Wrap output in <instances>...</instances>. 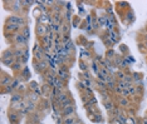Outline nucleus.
Listing matches in <instances>:
<instances>
[{
  "instance_id": "nucleus-38",
  "label": "nucleus",
  "mask_w": 147,
  "mask_h": 124,
  "mask_svg": "<svg viewBox=\"0 0 147 124\" xmlns=\"http://www.w3.org/2000/svg\"><path fill=\"white\" fill-rule=\"evenodd\" d=\"M111 124H122V123H121L118 119L116 118V119H111Z\"/></svg>"
},
{
  "instance_id": "nucleus-37",
  "label": "nucleus",
  "mask_w": 147,
  "mask_h": 124,
  "mask_svg": "<svg viewBox=\"0 0 147 124\" xmlns=\"http://www.w3.org/2000/svg\"><path fill=\"white\" fill-rule=\"evenodd\" d=\"M32 3H33V1H24V0H23V1H22V4H23V6H24V8H28V6L30 5Z\"/></svg>"
},
{
  "instance_id": "nucleus-17",
  "label": "nucleus",
  "mask_w": 147,
  "mask_h": 124,
  "mask_svg": "<svg viewBox=\"0 0 147 124\" xmlns=\"http://www.w3.org/2000/svg\"><path fill=\"white\" fill-rule=\"evenodd\" d=\"M23 65H24L23 63H20V62H15V63H14V65L11 66V70L15 73V74H18V75H19V74H20L22 70L24 69V66H23Z\"/></svg>"
},
{
  "instance_id": "nucleus-35",
  "label": "nucleus",
  "mask_w": 147,
  "mask_h": 124,
  "mask_svg": "<svg viewBox=\"0 0 147 124\" xmlns=\"http://www.w3.org/2000/svg\"><path fill=\"white\" fill-rule=\"evenodd\" d=\"M122 97H125V98H128V97H131V94H129V90L128 89H123Z\"/></svg>"
},
{
  "instance_id": "nucleus-16",
  "label": "nucleus",
  "mask_w": 147,
  "mask_h": 124,
  "mask_svg": "<svg viewBox=\"0 0 147 124\" xmlns=\"http://www.w3.org/2000/svg\"><path fill=\"white\" fill-rule=\"evenodd\" d=\"M29 90H30V92L36 93L38 95H42V89L39 88V85L36 84L35 82H30V83H29Z\"/></svg>"
},
{
  "instance_id": "nucleus-32",
  "label": "nucleus",
  "mask_w": 147,
  "mask_h": 124,
  "mask_svg": "<svg viewBox=\"0 0 147 124\" xmlns=\"http://www.w3.org/2000/svg\"><path fill=\"white\" fill-rule=\"evenodd\" d=\"M117 5H118V9H119V8H125L126 10H128V4H127L126 1H121V3H117Z\"/></svg>"
},
{
  "instance_id": "nucleus-27",
  "label": "nucleus",
  "mask_w": 147,
  "mask_h": 124,
  "mask_svg": "<svg viewBox=\"0 0 147 124\" xmlns=\"http://www.w3.org/2000/svg\"><path fill=\"white\" fill-rule=\"evenodd\" d=\"M77 122V118L74 115L68 117V118H63V124H74Z\"/></svg>"
},
{
  "instance_id": "nucleus-5",
  "label": "nucleus",
  "mask_w": 147,
  "mask_h": 124,
  "mask_svg": "<svg viewBox=\"0 0 147 124\" xmlns=\"http://www.w3.org/2000/svg\"><path fill=\"white\" fill-rule=\"evenodd\" d=\"M45 55H47V53L44 48L40 44H36L34 46V60L35 62H42V60L45 59Z\"/></svg>"
},
{
  "instance_id": "nucleus-4",
  "label": "nucleus",
  "mask_w": 147,
  "mask_h": 124,
  "mask_svg": "<svg viewBox=\"0 0 147 124\" xmlns=\"http://www.w3.org/2000/svg\"><path fill=\"white\" fill-rule=\"evenodd\" d=\"M8 4H9V9L14 13V15H22L23 8H24L22 1H19V0H13V1H9Z\"/></svg>"
},
{
  "instance_id": "nucleus-29",
  "label": "nucleus",
  "mask_w": 147,
  "mask_h": 124,
  "mask_svg": "<svg viewBox=\"0 0 147 124\" xmlns=\"http://www.w3.org/2000/svg\"><path fill=\"white\" fill-rule=\"evenodd\" d=\"M20 33H22V34L25 36L26 39L29 40V36H30V32H29V28H28V26H25V28H23Z\"/></svg>"
},
{
  "instance_id": "nucleus-9",
  "label": "nucleus",
  "mask_w": 147,
  "mask_h": 124,
  "mask_svg": "<svg viewBox=\"0 0 147 124\" xmlns=\"http://www.w3.org/2000/svg\"><path fill=\"white\" fill-rule=\"evenodd\" d=\"M35 33H36V35H38V39H42V38H44V36H47V34L49 33V29L47 25H43V24H39L38 23L35 26Z\"/></svg>"
},
{
  "instance_id": "nucleus-36",
  "label": "nucleus",
  "mask_w": 147,
  "mask_h": 124,
  "mask_svg": "<svg viewBox=\"0 0 147 124\" xmlns=\"http://www.w3.org/2000/svg\"><path fill=\"white\" fill-rule=\"evenodd\" d=\"M138 49L141 50L142 53H145V54L147 53V50H146V48H145V45H143V43H141V44H138Z\"/></svg>"
},
{
  "instance_id": "nucleus-40",
  "label": "nucleus",
  "mask_w": 147,
  "mask_h": 124,
  "mask_svg": "<svg viewBox=\"0 0 147 124\" xmlns=\"http://www.w3.org/2000/svg\"><path fill=\"white\" fill-rule=\"evenodd\" d=\"M141 124H147V117H145V118L141 120Z\"/></svg>"
},
{
  "instance_id": "nucleus-25",
  "label": "nucleus",
  "mask_w": 147,
  "mask_h": 124,
  "mask_svg": "<svg viewBox=\"0 0 147 124\" xmlns=\"http://www.w3.org/2000/svg\"><path fill=\"white\" fill-rule=\"evenodd\" d=\"M63 48L65 49V52L68 53V54H72L73 50H74V46H73L72 42H68V43H65V44H63Z\"/></svg>"
},
{
  "instance_id": "nucleus-19",
  "label": "nucleus",
  "mask_w": 147,
  "mask_h": 124,
  "mask_svg": "<svg viewBox=\"0 0 147 124\" xmlns=\"http://www.w3.org/2000/svg\"><path fill=\"white\" fill-rule=\"evenodd\" d=\"M108 113H109V115H111V119H116V118H118L119 113H121V108H119L118 105H116L115 108H113L111 112H108Z\"/></svg>"
},
{
  "instance_id": "nucleus-8",
  "label": "nucleus",
  "mask_w": 147,
  "mask_h": 124,
  "mask_svg": "<svg viewBox=\"0 0 147 124\" xmlns=\"http://www.w3.org/2000/svg\"><path fill=\"white\" fill-rule=\"evenodd\" d=\"M8 118H9V122H10L11 124H19L20 120H22V113L10 109L9 113H8Z\"/></svg>"
},
{
  "instance_id": "nucleus-33",
  "label": "nucleus",
  "mask_w": 147,
  "mask_h": 124,
  "mask_svg": "<svg viewBox=\"0 0 147 124\" xmlns=\"http://www.w3.org/2000/svg\"><path fill=\"white\" fill-rule=\"evenodd\" d=\"M96 104H97V99L94 98V97H92V98L89 99V102L86 104V107H87V105H96Z\"/></svg>"
},
{
  "instance_id": "nucleus-43",
  "label": "nucleus",
  "mask_w": 147,
  "mask_h": 124,
  "mask_svg": "<svg viewBox=\"0 0 147 124\" xmlns=\"http://www.w3.org/2000/svg\"><path fill=\"white\" fill-rule=\"evenodd\" d=\"M28 124H38V123H33V122H28Z\"/></svg>"
},
{
  "instance_id": "nucleus-23",
  "label": "nucleus",
  "mask_w": 147,
  "mask_h": 124,
  "mask_svg": "<svg viewBox=\"0 0 147 124\" xmlns=\"http://www.w3.org/2000/svg\"><path fill=\"white\" fill-rule=\"evenodd\" d=\"M69 30H71V26H69V23L64 20L62 23V34H69Z\"/></svg>"
},
{
  "instance_id": "nucleus-7",
  "label": "nucleus",
  "mask_w": 147,
  "mask_h": 124,
  "mask_svg": "<svg viewBox=\"0 0 147 124\" xmlns=\"http://www.w3.org/2000/svg\"><path fill=\"white\" fill-rule=\"evenodd\" d=\"M34 66H35L36 72H39L40 74H44L47 70H49V62L47 59L42 60V62H35L34 60Z\"/></svg>"
},
{
  "instance_id": "nucleus-2",
  "label": "nucleus",
  "mask_w": 147,
  "mask_h": 124,
  "mask_svg": "<svg viewBox=\"0 0 147 124\" xmlns=\"http://www.w3.org/2000/svg\"><path fill=\"white\" fill-rule=\"evenodd\" d=\"M5 24H13V25H18V26H20V28H25L26 26V19L24 18L23 15H10V16H8L5 20Z\"/></svg>"
},
{
  "instance_id": "nucleus-24",
  "label": "nucleus",
  "mask_w": 147,
  "mask_h": 124,
  "mask_svg": "<svg viewBox=\"0 0 147 124\" xmlns=\"http://www.w3.org/2000/svg\"><path fill=\"white\" fill-rule=\"evenodd\" d=\"M107 23H108V15L98 16V24H99V26H107Z\"/></svg>"
},
{
  "instance_id": "nucleus-10",
  "label": "nucleus",
  "mask_w": 147,
  "mask_h": 124,
  "mask_svg": "<svg viewBox=\"0 0 147 124\" xmlns=\"http://www.w3.org/2000/svg\"><path fill=\"white\" fill-rule=\"evenodd\" d=\"M69 98H71V94H69L68 92H65V90H64V92H61V93H59L58 97H57V98L54 99V102H55V104L58 105V107H61L63 103H64L65 100H68Z\"/></svg>"
},
{
  "instance_id": "nucleus-30",
  "label": "nucleus",
  "mask_w": 147,
  "mask_h": 124,
  "mask_svg": "<svg viewBox=\"0 0 147 124\" xmlns=\"http://www.w3.org/2000/svg\"><path fill=\"white\" fill-rule=\"evenodd\" d=\"M122 92H123V89L121 88V86H118V85H116L115 90H113V93H115L116 95H122Z\"/></svg>"
},
{
  "instance_id": "nucleus-39",
  "label": "nucleus",
  "mask_w": 147,
  "mask_h": 124,
  "mask_svg": "<svg viewBox=\"0 0 147 124\" xmlns=\"http://www.w3.org/2000/svg\"><path fill=\"white\" fill-rule=\"evenodd\" d=\"M142 40H146L147 42V33H143L142 34Z\"/></svg>"
},
{
  "instance_id": "nucleus-12",
  "label": "nucleus",
  "mask_w": 147,
  "mask_h": 124,
  "mask_svg": "<svg viewBox=\"0 0 147 124\" xmlns=\"http://www.w3.org/2000/svg\"><path fill=\"white\" fill-rule=\"evenodd\" d=\"M13 79H14V78H11L10 75L5 74V73H1V80H0V84H1V88H6V86H9V85L11 84Z\"/></svg>"
},
{
  "instance_id": "nucleus-41",
  "label": "nucleus",
  "mask_w": 147,
  "mask_h": 124,
  "mask_svg": "<svg viewBox=\"0 0 147 124\" xmlns=\"http://www.w3.org/2000/svg\"><path fill=\"white\" fill-rule=\"evenodd\" d=\"M142 43H143V45H145V48L147 50V42H146V40H142Z\"/></svg>"
},
{
  "instance_id": "nucleus-26",
  "label": "nucleus",
  "mask_w": 147,
  "mask_h": 124,
  "mask_svg": "<svg viewBox=\"0 0 147 124\" xmlns=\"http://www.w3.org/2000/svg\"><path fill=\"white\" fill-rule=\"evenodd\" d=\"M39 97L40 95H38L36 93H34V92H29V94H28V100H30V102H33V103H36L39 100Z\"/></svg>"
},
{
  "instance_id": "nucleus-6",
  "label": "nucleus",
  "mask_w": 147,
  "mask_h": 124,
  "mask_svg": "<svg viewBox=\"0 0 147 124\" xmlns=\"http://www.w3.org/2000/svg\"><path fill=\"white\" fill-rule=\"evenodd\" d=\"M57 76H58L59 79H62V80H64V82H67V80L69 79V69H68V65L64 64V65L58 66V70H57Z\"/></svg>"
},
{
  "instance_id": "nucleus-18",
  "label": "nucleus",
  "mask_w": 147,
  "mask_h": 124,
  "mask_svg": "<svg viewBox=\"0 0 147 124\" xmlns=\"http://www.w3.org/2000/svg\"><path fill=\"white\" fill-rule=\"evenodd\" d=\"M19 78H20L22 80H28L29 78H30V72H29V69L26 68V66H24V69L20 72V74H19Z\"/></svg>"
},
{
  "instance_id": "nucleus-11",
  "label": "nucleus",
  "mask_w": 147,
  "mask_h": 124,
  "mask_svg": "<svg viewBox=\"0 0 147 124\" xmlns=\"http://www.w3.org/2000/svg\"><path fill=\"white\" fill-rule=\"evenodd\" d=\"M74 113H76V107L74 105H71V107H67V108L61 109V114H62L63 118H68V117L74 115Z\"/></svg>"
},
{
  "instance_id": "nucleus-42",
  "label": "nucleus",
  "mask_w": 147,
  "mask_h": 124,
  "mask_svg": "<svg viewBox=\"0 0 147 124\" xmlns=\"http://www.w3.org/2000/svg\"><path fill=\"white\" fill-rule=\"evenodd\" d=\"M74 124H82V122H79V120H77V122H76Z\"/></svg>"
},
{
  "instance_id": "nucleus-13",
  "label": "nucleus",
  "mask_w": 147,
  "mask_h": 124,
  "mask_svg": "<svg viewBox=\"0 0 147 124\" xmlns=\"http://www.w3.org/2000/svg\"><path fill=\"white\" fill-rule=\"evenodd\" d=\"M117 105L119 108H129L131 107V102H129L128 98H125V97H119L118 100H117Z\"/></svg>"
},
{
  "instance_id": "nucleus-44",
  "label": "nucleus",
  "mask_w": 147,
  "mask_h": 124,
  "mask_svg": "<svg viewBox=\"0 0 147 124\" xmlns=\"http://www.w3.org/2000/svg\"><path fill=\"white\" fill-rule=\"evenodd\" d=\"M145 33H147V25L145 26Z\"/></svg>"
},
{
  "instance_id": "nucleus-1",
  "label": "nucleus",
  "mask_w": 147,
  "mask_h": 124,
  "mask_svg": "<svg viewBox=\"0 0 147 124\" xmlns=\"http://www.w3.org/2000/svg\"><path fill=\"white\" fill-rule=\"evenodd\" d=\"M9 40H10V43L14 45V48H22V49L28 48V46H26L28 39H26L22 33H16V34L11 35L10 38H9Z\"/></svg>"
},
{
  "instance_id": "nucleus-34",
  "label": "nucleus",
  "mask_w": 147,
  "mask_h": 124,
  "mask_svg": "<svg viewBox=\"0 0 147 124\" xmlns=\"http://www.w3.org/2000/svg\"><path fill=\"white\" fill-rule=\"evenodd\" d=\"M77 88L81 89L82 92H84V90L87 89V86H86L84 84H83V82H78V84H77Z\"/></svg>"
},
{
  "instance_id": "nucleus-31",
  "label": "nucleus",
  "mask_w": 147,
  "mask_h": 124,
  "mask_svg": "<svg viewBox=\"0 0 147 124\" xmlns=\"http://www.w3.org/2000/svg\"><path fill=\"white\" fill-rule=\"evenodd\" d=\"M82 82H83V84H84L87 88H91L92 86V80L91 79H83Z\"/></svg>"
},
{
  "instance_id": "nucleus-21",
  "label": "nucleus",
  "mask_w": 147,
  "mask_h": 124,
  "mask_svg": "<svg viewBox=\"0 0 147 124\" xmlns=\"http://www.w3.org/2000/svg\"><path fill=\"white\" fill-rule=\"evenodd\" d=\"M109 39L113 42V44H116V43H118L119 42V35L117 34V32H116V29L115 30H112V32H109Z\"/></svg>"
},
{
  "instance_id": "nucleus-15",
  "label": "nucleus",
  "mask_w": 147,
  "mask_h": 124,
  "mask_svg": "<svg viewBox=\"0 0 147 124\" xmlns=\"http://www.w3.org/2000/svg\"><path fill=\"white\" fill-rule=\"evenodd\" d=\"M52 89L53 86H51L49 84H47V83H44L42 86V95H44L45 98H48V97L52 95Z\"/></svg>"
},
{
  "instance_id": "nucleus-22",
  "label": "nucleus",
  "mask_w": 147,
  "mask_h": 124,
  "mask_svg": "<svg viewBox=\"0 0 147 124\" xmlns=\"http://www.w3.org/2000/svg\"><path fill=\"white\" fill-rule=\"evenodd\" d=\"M20 80H22V79L19 78V76H16V78L13 79L10 86L13 88V90H14V92H18V89H19V83H20Z\"/></svg>"
},
{
  "instance_id": "nucleus-14",
  "label": "nucleus",
  "mask_w": 147,
  "mask_h": 124,
  "mask_svg": "<svg viewBox=\"0 0 147 124\" xmlns=\"http://www.w3.org/2000/svg\"><path fill=\"white\" fill-rule=\"evenodd\" d=\"M53 88L58 89L59 92H64L65 82H64V80H62V79H59L58 76H57V78H55V82H54V86H53Z\"/></svg>"
},
{
  "instance_id": "nucleus-20",
  "label": "nucleus",
  "mask_w": 147,
  "mask_h": 124,
  "mask_svg": "<svg viewBox=\"0 0 147 124\" xmlns=\"http://www.w3.org/2000/svg\"><path fill=\"white\" fill-rule=\"evenodd\" d=\"M103 104H105V107H106V109L108 110V112H111V110L115 108V107L117 105L115 102H113L112 99H107V100H105V102H103Z\"/></svg>"
},
{
  "instance_id": "nucleus-3",
  "label": "nucleus",
  "mask_w": 147,
  "mask_h": 124,
  "mask_svg": "<svg viewBox=\"0 0 147 124\" xmlns=\"http://www.w3.org/2000/svg\"><path fill=\"white\" fill-rule=\"evenodd\" d=\"M16 62L15 56H14V52H13V49H8L5 50L4 53H3L1 55V63L4 65H8V66H11L14 65V63Z\"/></svg>"
},
{
  "instance_id": "nucleus-28",
  "label": "nucleus",
  "mask_w": 147,
  "mask_h": 124,
  "mask_svg": "<svg viewBox=\"0 0 147 124\" xmlns=\"http://www.w3.org/2000/svg\"><path fill=\"white\" fill-rule=\"evenodd\" d=\"M71 105H74V104H73V100H72V98H69L68 100H65V102L63 103V104H62L61 107H59V108L63 109V108H67V107H71Z\"/></svg>"
}]
</instances>
